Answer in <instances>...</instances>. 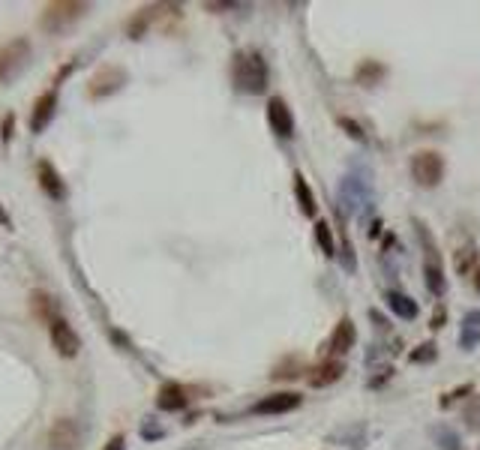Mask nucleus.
I'll list each match as a JSON object with an SVG mask.
<instances>
[{
    "mask_svg": "<svg viewBox=\"0 0 480 450\" xmlns=\"http://www.w3.org/2000/svg\"><path fill=\"white\" fill-rule=\"evenodd\" d=\"M355 342H358L355 324H351V318H343V321L336 324L333 336H331V352H333V354H345V352H351V348H355Z\"/></svg>",
    "mask_w": 480,
    "mask_h": 450,
    "instance_id": "nucleus-14",
    "label": "nucleus"
},
{
    "mask_svg": "<svg viewBox=\"0 0 480 450\" xmlns=\"http://www.w3.org/2000/svg\"><path fill=\"white\" fill-rule=\"evenodd\" d=\"M435 352H433V345H421V352H414L411 360H433Z\"/></svg>",
    "mask_w": 480,
    "mask_h": 450,
    "instance_id": "nucleus-21",
    "label": "nucleus"
},
{
    "mask_svg": "<svg viewBox=\"0 0 480 450\" xmlns=\"http://www.w3.org/2000/svg\"><path fill=\"white\" fill-rule=\"evenodd\" d=\"M343 372H345V367L339 364V360H324L319 369H312L309 384L312 387H327V384H333V381L343 379Z\"/></svg>",
    "mask_w": 480,
    "mask_h": 450,
    "instance_id": "nucleus-16",
    "label": "nucleus"
},
{
    "mask_svg": "<svg viewBox=\"0 0 480 450\" xmlns=\"http://www.w3.org/2000/svg\"><path fill=\"white\" fill-rule=\"evenodd\" d=\"M421 237L426 243V265H423V273H426V289L433 294H441L445 292V273H441V258H435V249H433V241H429L426 229H421Z\"/></svg>",
    "mask_w": 480,
    "mask_h": 450,
    "instance_id": "nucleus-9",
    "label": "nucleus"
},
{
    "mask_svg": "<svg viewBox=\"0 0 480 450\" xmlns=\"http://www.w3.org/2000/svg\"><path fill=\"white\" fill-rule=\"evenodd\" d=\"M232 79L237 84V91L264 93V87H268V64H264V57L258 52H237L234 67H232Z\"/></svg>",
    "mask_w": 480,
    "mask_h": 450,
    "instance_id": "nucleus-1",
    "label": "nucleus"
},
{
    "mask_svg": "<svg viewBox=\"0 0 480 450\" xmlns=\"http://www.w3.org/2000/svg\"><path fill=\"white\" fill-rule=\"evenodd\" d=\"M477 342H480V312H469L462 321V330H459V345L465 352H472Z\"/></svg>",
    "mask_w": 480,
    "mask_h": 450,
    "instance_id": "nucleus-17",
    "label": "nucleus"
},
{
    "mask_svg": "<svg viewBox=\"0 0 480 450\" xmlns=\"http://www.w3.org/2000/svg\"><path fill=\"white\" fill-rule=\"evenodd\" d=\"M55 108H57V91H48L42 93L40 99H36V105H33V115H30V129L33 132H42L48 123H52L55 117Z\"/></svg>",
    "mask_w": 480,
    "mask_h": 450,
    "instance_id": "nucleus-13",
    "label": "nucleus"
},
{
    "mask_svg": "<svg viewBox=\"0 0 480 450\" xmlns=\"http://www.w3.org/2000/svg\"><path fill=\"white\" fill-rule=\"evenodd\" d=\"M156 405H159L162 411H181V408H186V405H189L186 387H181V384H166V387L159 391V396H156Z\"/></svg>",
    "mask_w": 480,
    "mask_h": 450,
    "instance_id": "nucleus-15",
    "label": "nucleus"
},
{
    "mask_svg": "<svg viewBox=\"0 0 480 450\" xmlns=\"http://www.w3.org/2000/svg\"><path fill=\"white\" fill-rule=\"evenodd\" d=\"M441 321H445V312H435V318H433V328H441Z\"/></svg>",
    "mask_w": 480,
    "mask_h": 450,
    "instance_id": "nucleus-24",
    "label": "nucleus"
},
{
    "mask_svg": "<svg viewBox=\"0 0 480 450\" xmlns=\"http://www.w3.org/2000/svg\"><path fill=\"white\" fill-rule=\"evenodd\" d=\"M315 241L321 243L324 255H333V253H336V246H333V234H331V225H327V222H315Z\"/></svg>",
    "mask_w": 480,
    "mask_h": 450,
    "instance_id": "nucleus-20",
    "label": "nucleus"
},
{
    "mask_svg": "<svg viewBox=\"0 0 480 450\" xmlns=\"http://www.w3.org/2000/svg\"><path fill=\"white\" fill-rule=\"evenodd\" d=\"M48 336H52V345L57 348L60 357H75V354H79L81 340H79V333L72 330V324L63 318V316L52 324V328H48Z\"/></svg>",
    "mask_w": 480,
    "mask_h": 450,
    "instance_id": "nucleus-7",
    "label": "nucleus"
},
{
    "mask_svg": "<svg viewBox=\"0 0 480 450\" xmlns=\"http://www.w3.org/2000/svg\"><path fill=\"white\" fill-rule=\"evenodd\" d=\"M28 54H30V42L24 36H16L6 45H0V84L16 79L24 69V64H28Z\"/></svg>",
    "mask_w": 480,
    "mask_h": 450,
    "instance_id": "nucleus-3",
    "label": "nucleus"
},
{
    "mask_svg": "<svg viewBox=\"0 0 480 450\" xmlns=\"http://www.w3.org/2000/svg\"><path fill=\"white\" fill-rule=\"evenodd\" d=\"M36 178H40V186H42V192H45L48 198H55V202L67 198V183L60 180L57 168H55L48 159H42L40 166H36Z\"/></svg>",
    "mask_w": 480,
    "mask_h": 450,
    "instance_id": "nucleus-11",
    "label": "nucleus"
},
{
    "mask_svg": "<svg viewBox=\"0 0 480 450\" xmlns=\"http://www.w3.org/2000/svg\"><path fill=\"white\" fill-rule=\"evenodd\" d=\"M84 12H87V4H81V0H57V4H45L42 16H40V28L48 30V33H63L67 28H72Z\"/></svg>",
    "mask_w": 480,
    "mask_h": 450,
    "instance_id": "nucleus-2",
    "label": "nucleus"
},
{
    "mask_svg": "<svg viewBox=\"0 0 480 450\" xmlns=\"http://www.w3.org/2000/svg\"><path fill=\"white\" fill-rule=\"evenodd\" d=\"M411 178L421 186H438L445 178V156L435 154V150H421V154L411 156Z\"/></svg>",
    "mask_w": 480,
    "mask_h": 450,
    "instance_id": "nucleus-4",
    "label": "nucleus"
},
{
    "mask_svg": "<svg viewBox=\"0 0 480 450\" xmlns=\"http://www.w3.org/2000/svg\"><path fill=\"white\" fill-rule=\"evenodd\" d=\"M387 306H390V312H396L399 318H414L418 316V304H414L408 294H399V292L387 294Z\"/></svg>",
    "mask_w": 480,
    "mask_h": 450,
    "instance_id": "nucleus-18",
    "label": "nucleus"
},
{
    "mask_svg": "<svg viewBox=\"0 0 480 450\" xmlns=\"http://www.w3.org/2000/svg\"><path fill=\"white\" fill-rule=\"evenodd\" d=\"M105 450H123V435H115V439L108 442V447Z\"/></svg>",
    "mask_w": 480,
    "mask_h": 450,
    "instance_id": "nucleus-23",
    "label": "nucleus"
},
{
    "mask_svg": "<svg viewBox=\"0 0 480 450\" xmlns=\"http://www.w3.org/2000/svg\"><path fill=\"white\" fill-rule=\"evenodd\" d=\"M81 444V427L75 417H57L48 429V450H75Z\"/></svg>",
    "mask_w": 480,
    "mask_h": 450,
    "instance_id": "nucleus-5",
    "label": "nucleus"
},
{
    "mask_svg": "<svg viewBox=\"0 0 480 450\" xmlns=\"http://www.w3.org/2000/svg\"><path fill=\"white\" fill-rule=\"evenodd\" d=\"M30 309H33V316L45 324V328H52V324L60 318V309L55 304V297L48 294V292H42V289L30 292Z\"/></svg>",
    "mask_w": 480,
    "mask_h": 450,
    "instance_id": "nucleus-12",
    "label": "nucleus"
},
{
    "mask_svg": "<svg viewBox=\"0 0 480 450\" xmlns=\"http://www.w3.org/2000/svg\"><path fill=\"white\" fill-rule=\"evenodd\" d=\"M295 192H297V198H300L303 214H307V217H315V198H312L309 186H307V180H303V178H295Z\"/></svg>",
    "mask_w": 480,
    "mask_h": 450,
    "instance_id": "nucleus-19",
    "label": "nucleus"
},
{
    "mask_svg": "<svg viewBox=\"0 0 480 450\" xmlns=\"http://www.w3.org/2000/svg\"><path fill=\"white\" fill-rule=\"evenodd\" d=\"M474 285H477V292H480V270L474 273Z\"/></svg>",
    "mask_w": 480,
    "mask_h": 450,
    "instance_id": "nucleus-25",
    "label": "nucleus"
},
{
    "mask_svg": "<svg viewBox=\"0 0 480 450\" xmlns=\"http://www.w3.org/2000/svg\"><path fill=\"white\" fill-rule=\"evenodd\" d=\"M12 127H16V115H6L4 117V142L9 144V139H12Z\"/></svg>",
    "mask_w": 480,
    "mask_h": 450,
    "instance_id": "nucleus-22",
    "label": "nucleus"
},
{
    "mask_svg": "<svg viewBox=\"0 0 480 450\" xmlns=\"http://www.w3.org/2000/svg\"><path fill=\"white\" fill-rule=\"evenodd\" d=\"M123 81H126V72H123V69H118V67H103V69L93 72L87 93H91L93 99H103V96L118 93L120 87H123Z\"/></svg>",
    "mask_w": 480,
    "mask_h": 450,
    "instance_id": "nucleus-6",
    "label": "nucleus"
},
{
    "mask_svg": "<svg viewBox=\"0 0 480 450\" xmlns=\"http://www.w3.org/2000/svg\"><path fill=\"white\" fill-rule=\"evenodd\" d=\"M300 405V396L297 393H270V396H264L256 403V415H285V411H295Z\"/></svg>",
    "mask_w": 480,
    "mask_h": 450,
    "instance_id": "nucleus-10",
    "label": "nucleus"
},
{
    "mask_svg": "<svg viewBox=\"0 0 480 450\" xmlns=\"http://www.w3.org/2000/svg\"><path fill=\"white\" fill-rule=\"evenodd\" d=\"M268 123L270 129L280 135V139H292L295 135V117H292V108L285 105L282 96H273L268 103Z\"/></svg>",
    "mask_w": 480,
    "mask_h": 450,
    "instance_id": "nucleus-8",
    "label": "nucleus"
}]
</instances>
